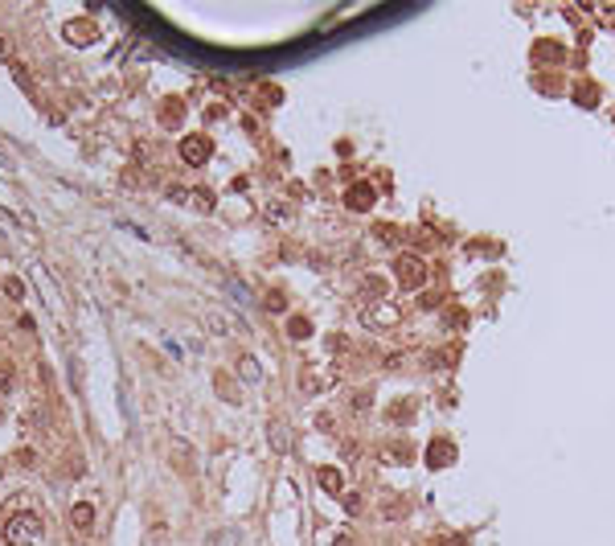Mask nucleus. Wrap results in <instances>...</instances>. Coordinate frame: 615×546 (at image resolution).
Returning <instances> with one entry per match:
<instances>
[{
	"mask_svg": "<svg viewBox=\"0 0 615 546\" xmlns=\"http://www.w3.org/2000/svg\"><path fill=\"white\" fill-rule=\"evenodd\" d=\"M70 526H74L78 534H90V530H94V505H90V501H74V509H70Z\"/></svg>",
	"mask_w": 615,
	"mask_h": 546,
	"instance_id": "11",
	"label": "nucleus"
},
{
	"mask_svg": "<svg viewBox=\"0 0 615 546\" xmlns=\"http://www.w3.org/2000/svg\"><path fill=\"white\" fill-rule=\"evenodd\" d=\"M238 378H242V382H259V362H255L251 354L238 358Z\"/></svg>",
	"mask_w": 615,
	"mask_h": 546,
	"instance_id": "19",
	"label": "nucleus"
},
{
	"mask_svg": "<svg viewBox=\"0 0 615 546\" xmlns=\"http://www.w3.org/2000/svg\"><path fill=\"white\" fill-rule=\"evenodd\" d=\"M12 460H17V464H21L25 472H29V468H37V452H33V448H21V452L12 456Z\"/></svg>",
	"mask_w": 615,
	"mask_h": 546,
	"instance_id": "26",
	"label": "nucleus"
},
{
	"mask_svg": "<svg viewBox=\"0 0 615 546\" xmlns=\"http://www.w3.org/2000/svg\"><path fill=\"white\" fill-rule=\"evenodd\" d=\"M316 481H320V489H324V493H332V497H345V472H341V468L324 464V468H316Z\"/></svg>",
	"mask_w": 615,
	"mask_h": 546,
	"instance_id": "9",
	"label": "nucleus"
},
{
	"mask_svg": "<svg viewBox=\"0 0 615 546\" xmlns=\"http://www.w3.org/2000/svg\"><path fill=\"white\" fill-rule=\"evenodd\" d=\"M4 543L8 546H42V538H45V526H42V518L33 513V509H25V513H12L8 522H4Z\"/></svg>",
	"mask_w": 615,
	"mask_h": 546,
	"instance_id": "1",
	"label": "nucleus"
},
{
	"mask_svg": "<svg viewBox=\"0 0 615 546\" xmlns=\"http://www.w3.org/2000/svg\"><path fill=\"white\" fill-rule=\"evenodd\" d=\"M176 115H180V103H169L165 107V124H176Z\"/></svg>",
	"mask_w": 615,
	"mask_h": 546,
	"instance_id": "33",
	"label": "nucleus"
},
{
	"mask_svg": "<svg viewBox=\"0 0 615 546\" xmlns=\"http://www.w3.org/2000/svg\"><path fill=\"white\" fill-rule=\"evenodd\" d=\"M431 370H447V365H455V354H447V349H439V354H431Z\"/></svg>",
	"mask_w": 615,
	"mask_h": 546,
	"instance_id": "27",
	"label": "nucleus"
},
{
	"mask_svg": "<svg viewBox=\"0 0 615 546\" xmlns=\"http://www.w3.org/2000/svg\"><path fill=\"white\" fill-rule=\"evenodd\" d=\"M373 238H378V242H398V226H390V222H378V226H373Z\"/></svg>",
	"mask_w": 615,
	"mask_h": 546,
	"instance_id": "25",
	"label": "nucleus"
},
{
	"mask_svg": "<svg viewBox=\"0 0 615 546\" xmlns=\"http://www.w3.org/2000/svg\"><path fill=\"white\" fill-rule=\"evenodd\" d=\"M218 390L230 399V403H238V399H242V395H234V386H230V382H221V374H218Z\"/></svg>",
	"mask_w": 615,
	"mask_h": 546,
	"instance_id": "30",
	"label": "nucleus"
},
{
	"mask_svg": "<svg viewBox=\"0 0 615 546\" xmlns=\"http://www.w3.org/2000/svg\"><path fill=\"white\" fill-rule=\"evenodd\" d=\"M386 415H390L394 423H402L406 415H414V399H398V403H394V407H390V411H386Z\"/></svg>",
	"mask_w": 615,
	"mask_h": 546,
	"instance_id": "23",
	"label": "nucleus"
},
{
	"mask_svg": "<svg viewBox=\"0 0 615 546\" xmlns=\"http://www.w3.org/2000/svg\"><path fill=\"white\" fill-rule=\"evenodd\" d=\"M189 201H193V210H201V214H210V210H214V193H210V189H193V193H189Z\"/></svg>",
	"mask_w": 615,
	"mask_h": 546,
	"instance_id": "21",
	"label": "nucleus"
},
{
	"mask_svg": "<svg viewBox=\"0 0 615 546\" xmlns=\"http://www.w3.org/2000/svg\"><path fill=\"white\" fill-rule=\"evenodd\" d=\"M263 214H267V222H292V218H296V206H292L287 197H271L263 206Z\"/></svg>",
	"mask_w": 615,
	"mask_h": 546,
	"instance_id": "12",
	"label": "nucleus"
},
{
	"mask_svg": "<svg viewBox=\"0 0 615 546\" xmlns=\"http://www.w3.org/2000/svg\"><path fill=\"white\" fill-rule=\"evenodd\" d=\"M345 407H349L353 415H369V411H373V390H369V386L349 390V395H345Z\"/></svg>",
	"mask_w": 615,
	"mask_h": 546,
	"instance_id": "13",
	"label": "nucleus"
},
{
	"mask_svg": "<svg viewBox=\"0 0 615 546\" xmlns=\"http://www.w3.org/2000/svg\"><path fill=\"white\" fill-rule=\"evenodd\" d=\"M263 308H267V313H275V317H279V313H287V296H283V292H267Z\"/></svg>",
	"mask_w": 615,
	"mask_h": 546,
	"instance_id": "22",
	"label": "nucleus"
},
{
	"mask_svg": "<svg viewBox=\"0 0 615 546\" xmlns=\"http://www.w3.org/2000/svg\"><path fill=\"white\" fill-rule=\"evenodd\" d=\"M357 296H361L365 304H378V300H386V296H390V279H386V275H378V272L361 275V279H357Z\"/></svg>",
	"mask_w": 615,
	"mask_h": 546,
	"instance_id": "7",
	"label": "nucleus"
},
{
	"mask_svg": "<svg viewBox=\"0 0 615 546\" xmlns=\"http://www.w3.org/2000/svg\"><path fill=\"white\" fill-rule=\"evenodd\" d=\"M427 275H431L427 259L414 255V251H402V255L394 259V279L402 283V288H410V292H419V288L427 283Z\"/></svg>",
	"mask_w": 615,
	"mask_h": 546,
	"instance_id": "4",
	"label": "nucleus"
},
{
	"mask_svg": "<svg viewBox=\"0 0 615 546\" xmlns=\"http://www.w3.org/2000/svg\"><path fill=\"white\" fill-rule=\"evenodd\" d=\"M361 324H365L369 333H394L398 324H402V308H398L394 300L365 304V308H361Z\"/></svg>",
	"mask_w": 615,
	"mask_h": 546,
	"instance_id": "3",
	"label": "nucleus"
},
{
	"mask_svg": "<svg viewBox=\"0 0 615 546\" xmlns=\"http://www.w3.org/2000/svg\"><path fill=\"white\" fill-rule=\"evenodd\" d=\"M238 543H242V534H238L234 526H226L221 534H214V546H238Z\"/></svg>",
	"mask_w": 615,
	"mask_h": 546,
	"instance_id": "24",
	"label": "nucleus"
},
{
	"mask_svg": "<svg viewBox=\"0 0 615 546\" xmlns=\"http://www.w3.org/2000/svg\"><path fill=\"white\" fill-rule=\"evenodd\" d=\"M410 444H382V460L386 464H410Z\"/></svg>",
	"mask_w": 615,
	"mask_h": 546,
	"instance_id": "16",
	"label": "nucleus"
},
{
	"mask_svg": "<svg viewBox=\"0 0 615 546\" xmlns=\"http://www.w3.org/2000/svg\"><path fill=\"white\" fill-rule=\"evenodd\" d=\"M66 42H70V46H90V42H94V25H90V21H70V25H66Z\"/></svg>",
	"mask_w": 615,
	"mask_h": 546,
	"instance_id": "14",
	"label": "nucleus"
},
{
	"mask_svg": "<svg viewBox=\"0 0 615 546\" xmlns=\"http://www.w3.org/2000/svg\"><path fill=\"white\" fill-rule=\"evenodd\" d=\"M12 378H17V374H12V365L0 362V395H8V390H12Z\"/></svg>",
	"mask_w": 615,
	"mask_h": 546,
	"instance_id": "28",
	"label": "nucleus"
},
{
	"mask_svg": "<svg viewBox=\"0 0 615 546\" xmlns=\"http://www.w3.org/2000/svg\"><path fill=\"white\" fill-rule=\"evenodd\" d=\"M205 329H210V333H214V337H230V333H234V329H230V317H226V313H214V308H210V313H205Z\"/></svg>",
	"mask_w": 615,
	"mask_h": 546,
	"instance_id": "15",
	"label": "nucleus"
},
{
	"mask_svg": "<svg viewBox=\"0 0 615 546\" xmlns=\"http://www.w3.org/2000/svg\"><path fill=\"white\" fill-rule=\"evenodd\" d=\"M4 292H8L12 300H25V283H21V279H4Z\"/></svg>",
	"mask_w": 615,
	"mask_h": 546,
	"instance_id": "29",
	"label": "nucleus"
},
{
	"mask_svg": "<svg viewBox=\"0 0 615 546\" xmlns=\"http://www.w3.org/2000/svg\"><path fill=\"white\" fill-rule=\"evenodd\" d=\"M341 382V365L337 362H308L304 370H300V390L304 395H324V390H332Z\"/></svg>",
	"mask_w": 615,
	"mask_h": 546,
	"instance_id": "2",
	"label": "nucleus"
},
{
	"mask_svg": "<svg viewBox=\"0 0 615 546\" xmlns=\"http://www.w3.org/2000/svg\"><path fill=\"white\" fill-rule=\"evenodd\" d=\"M169 460H173V468L180 477H197V452H193L185 440H173V444H169Z\"/></svg>",
	"mask_w": 615,
	"mask_h": 546,
	"instance_id": "8",
	"label": "nucleus"
},
{
	"mask_svg": "<svg viewBox=\"0 0 615 546\" xmlns=\"http://www.w3.org/2000/svg\"><path fill=\"white\" fill-rule=\"evenodd\" d=\"M332 546H353V534H341V538H337Z\"/></svg>",
	"mask_w": 615,
	"mask_h": 546,
	"instance_id": "34",
	"label": "nucleus"
},
{
	"mask_svg": "<svg viewBox=\"0 0 615 546\" xmlns=\"http://www.w3.org/2000/svg\"><path fill=\"white\" fill-rule=\"evenodd\" d=\"M316 427H320V431H332V415H328V411H320V415H316Z\"/></svg>",
	"mask_w": 615,
	"mask_h": 546,
	"instance_id": "31",
	"label": "nucleus"
},
{
	"mask_svg": "<svg viewBox=\"0 0 615 546\" xmlns=\"http://www.w3.org/2000/svg\"><path fill=\"white\" fill-rule=\"evenodd\" d=\"M574 94H578V103H587V107H595V91H591V87H587V91L578 87V91H574Z\"/></svg>",
	"mask_w": 615,
	"mask_h": 546,
	"instance_id": "32",
	"label": "nucleus"
},
{
	"mask_svg": "<svg viewBox=\"0 0 615 546\" xmlns=\"http://www.w3.org/2000/svg\"><path fill=\"white\" fill-rule=\"evenodd\" d=\"M378 206V185L373 181H353L349 189H345V210H353V214H369Z\"/></svg>",
	"mask_w": 615,
	"mask_h": 546,
	"instance_id": "6",
	"label": "nucleus"
},
{
	"mask_svg": "<svg viewBox=\"0 0 615 546\" xmlns=\"http://www.w3.org/2000/svg\"><path fill=\"white\" fill-rule=\"evenodd\" d=\"M427 456H431V464H435V468H443L447 460H455V448H447V440H435Z\"/></svg>",
	"mask_w": 615,
	"mask_h": 546,
	"instance_id": "17",
	"label": "nucleus"
},
{
	"mask_svg": "<svg viewBox=\"0 0 615 546\" xmlns=\"http://www.w3.org/2000/svg\"><path fill=\"white\" fill-rule=\"evenodd\" d=\"M287 333H292V341H308V337H312V320L308 317H292L287 320Z\"/></svg>",
	"mask_w": 615,
	"mask_h": 546,
	"instance_id": "18",
	"label": "nucleus"
},
{
	"mask_svg": "<svg viewBox=\"0 0 615 546\" xmlns=\"http://www.w3.org/2000/svg\"><path fill=\"white\" fill-rule=\"evenodd\" d=\"M180 160L189 165V169H201V165H210V156H214V144L210 136H201V132H189V136L180 140Z\"/></svg>",
	"mask_w": 615,
	"mask_h": 546,
	"instance_id": "5",
	"label": "nucleus"
},
{
	"mask_svg": "<svg viewBox=\"0 0 615 546\" xmlns=\"http://www.w3.org/2000/svg\"><path fill=\"white\" fill-rule=\"evenodd\" d=\"M382 513H386V518H402V513H406V497H398V493L382 497Z\"/></svg>",
	"mask_w": 615,
	"mask_h": 546,
	"instance_id": "20",
	"label": "nucleus"
},
{
	"mask_svg": "<svg viewBox=\"0 0 615 546\" xmlns=\"http://www.w3.org/2000/svg\"><path fill=\"white\" fill-rule=\"evenodd\" d=\"M267 440H271V448L279 456H287V448H292V431H287V423L283 419H271L267 423Z\"/></svg>",
	"mask_w": 615,
	"mask_h": 546,
	"instance_id": "10",
	"label": "nucleus"
}]
</instances>
